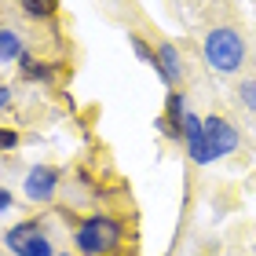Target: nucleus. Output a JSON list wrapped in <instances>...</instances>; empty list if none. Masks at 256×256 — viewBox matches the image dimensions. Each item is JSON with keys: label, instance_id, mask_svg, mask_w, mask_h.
Returning <instances> with one entry per match:
<instances>
[{"label": "nucleus", "instance_id": "1", "mask_svg": "<svg viewBox=\"0 0 256 256\" xmlns=\"http://www.w3.org/2000/svg\"><path fill=\"white\" fill-rule=\"evenodd\" d=\"M124 242V227L114 216H88L84 224L74 230V249L80 256H110L118 252Z\"/></svg>", "mask_w": 256, "mask_h": 256}, {"label": "nucleus", "instance_id": "2", "mask_svg": "<svg viewBox=\"0 0 256 256\" xmlns=\"http://www.w3.org/2000/svg\"><path fill=\"white\" fill-rule=\"evenodd\" d=\"M202 55H205V62L212 66L216 74H234V70L242 66V59H246V44H242V37L234 30L220 26V30H212L205 37Z\"/></svg>", "mask_w": 256, "mask_h": 256}, {"label": "nucleus", "instance_id": "3", "mask_svg": "<svg viewBox=\"0 0 256 256\" xmlns=\"http://www.w3.org/2000/svg\"><path fill=\"white\" fill-rule=\"evenodd\" d=\"M4 242L15 256H52V242L44 234L40 220H22V224H15L4 234Z\"/></svg>", "mask_w": 256, "mask_h": 256}, {"label": "nucleus", "instance_id": "4", "mask_svg": "<svg viewBox=\"0 0 256 256\" xmlns=\"http://www.w3.org/2000/svg\"><path fill=\"white\" fill-rule=\"evenodd\" d=\"M59 168H52V165H33L26 172V180H22V190H26V198L33 205H44V202H52L55 190H59Z\"/></svg>", "mask_w": 256, "mask_h": 256}, {"label": "nucleus", "instance_id": "5", "mask_svg": "<svg viewBox=\"0 0 256 256\" xmlns=\"http://www.w3.org/2000/svg\"><path fill=\"white\" fill-rule=\"evenodd\" d=\"M205 121V139H208V150H212V161L216 158H227V154H234L238 150V132H234V124L224 121V118H202Z\"/></svg>", "mask_w": 256, "mask_h": 256}, {"label": "nucleus", "instance_id": "6", "mask_svg": "<svg viewBox=\"0 0 256 256\" xmlns=\"http://www.w3.org/2000/svg\"><path fill=\"white\" fill-rule=\"evenodd\" d=\"M183 139H187L194 165H208L212 161V150H208V139H205V121L194 110H187V118H183Z\"/></svg>", "mask_w": 256, "mask_h": 256}, {"label": "nucleus", "instance_id": "7", "mask_svg": "<svg viewBox=\"0 0 256 256\" xmlns=\"http://www.w3.org/2000/svg\"><path fill=\"white\" fill-rule=\"evenodd\" d=\"M187 99L183 92H168V102H165V114L158 118V128L165 132L168 139H183V118H187Z\"/></svg>", "mask_w": 256, "mask_h": 256}, {"label": "nucleus", "instance_id": "8", "mask_svg": "<svg viewBox=\"0 0 256 256\" xmlns=\"http://www.w3.org/2000/svg\"><path fill=\"white\" fill-rule=\"evenodd\" d=\"M154 74L165 80V84H180V77H183V59H180V48L176 44H158V52H154Z\"/></svg>", "mask_w": 256, "mask_h": 256}, {"label": "nucleus", "instance_id": "9", "mask_svg": "<svg viewBox=\"0 0 256 256\" xmlns=\"http://www.w3.org/2000/svg\"><path fill=\"white\" fill-rule=\"evenodd\" d=\"M22 55H26V40H22V33L11 30V26H0V66L22 62Z\"/></svg>", "mask_w": 256, "mask_h": 256}, {"label": "nucleus", "instance_id": "10", "mask_svg": "<svg viewBox=\"0 0 256 256\" xmlns=\"http://www.w3.org/2000/svg\"><path fill=\"white\" fill-rule=\"evenodd\" d=\"M18 70H22V77H26V80H52V74H55V70H52L48 62L33 59V55H22Z\"/></svg>", "mask_w": 256, "mask_h": 256}, {"label": "nucleus", "instance_id": "11", "mask_svg": "<svg viewBox=\"0 0 256 256\" xmlns=\"http://www.w3.org/2000/svg\"><path fill=\"white\" fill-rule=\"evenodd\" d=\"M22 8L33 18H52L55 15V0H22Z\"/></svg>", "mask_w": 256, "mask_h": 256}, {"label": "nucleus", "instance_id": "12", "mask_svg": "<svg viewBox=\"0 0 256 256\" xmlns=\"http://www.w3.org/2000/svg\"><path fill=\"white\" fill-rule=\"evenodd\" d=\"M128 44H132V52H136L139 62H154V52H150V44L139 37V33H128Z\"/></svg>", "mask_w": 256, "mask_h": 256}, {"label": "nucleus", "instance_id": "13", "mask_svg": "<svg viewBox=\"0 0 256 256\" xmlns=\"http://www.w3.org/2000/svg\"><path fill=\"white\" fill-rule=\"evenodd\" d=\"M238 96H242V102H246L249 110H256V80H246V84L238 88Z\"/></svg>", "mask_w": 256, "mask_h": 256}, {"label": "nucleus", "instance_id": "14", "mask_svg": "<svg viewBox=\"0 0 256 256\" xmlns=\"http://www.w3.org/2000/svg\"><path fill=\"white\" fill-rule=\"evenodd\" d=\"M18 146V132H11V128H0V150H15Z\"/></svg>", "mask_w": 256, "mask_h": 256}, {"label": "nucleus", "instance_id": "15", "mask_svg": "<svg viewBox=\"0 0 256 256\" xmlns=\"http://www.w3.org/2000/svg\"><path fill=\"white\" fill-rule=\"evenodd\" d=\"M11 205H15V202H11V190H0V216H4Z\"/></svg>", "mask_w": 256, "mask_h": 256}, {"label": "nucleus", "instance_id": "16", "mask_svg": "<svg viewBox=\"0 0 256 256\" xmlns=\"http://www.w3.org/2000/svg\"><path fill=\"white\" fill-rule=\"evenodd\" d=\"M8 102H11V88H4V84H0V110H4Z\"/></svg>", "mask_w": 256, "mask_h": 256}, {"label": "nucleus", "instance_id": "17", "mask_svg": "<svg viewBox=\"0 0 256 256\" xmlns=\"http://www.w3.org/2000/svg\"><path fill=\"white\" fill-rule=\"evenodd\" d=\"M62 256H70V252H62Z\"/></svg>", "mask_w": 256, "mask_h": 256}]
</instances>
